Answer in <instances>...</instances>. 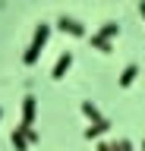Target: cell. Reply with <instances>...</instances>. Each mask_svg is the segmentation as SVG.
<instances>
[{
  "label": "cell",
  "instance_id": "cell-3",
  "mask_svg": "<svg viewBox=\"0 0 145 151\" xmlns=\"http://www.w3.org/2000/svg\"><path fill=\"white\" fill-rule=\"evenodd\" d=\"M57 28L63 32V35L85 38V25H82V22H76V19H69V16H60V19H57Z\"/></svg>",
  "mask_w": 145,
  "mask_h": 151
},
{
  "label": "cell",
  "instance_id": "cell-7",
  "mask_svg": "<svg viewBox=\"0 0 145 151\" xmlns=\"http://www.w3.org/2000/svg\"><path fill=\"white\" fill-rule=\"evenodd\" d=\"M136 76H139V66H126L123 73H120V79H117V85H120V88H129V85L136 82Z\"/></svg>",
  "mask_w": 145,
  "mask_h": 151
},
{
  "label": "cell",
  "instance_id": "cell-9",
  "mask_svg": "<svg viewBox=\"0 0 145 151\" xmlns=\"http://www.w3.org/2000/svg\"><path fill=\"white\" fill-rule=\"evenodd\" d=\"M82 113H85V116H88V120H92V123L104 120V116H101V110H98V107H95V104H92V101H82Z\"/></svg>",
  "mask_w": 145,
  "mask_h": 151
},
{
  "label": "cell",
  "instance_id": "cell-15",
  "mask_svg": "<svg viewBox=\"0 0 145 151\" xmlns=\"http://www.w3.org/2000/svg\"><path fill=\"white\" fill-rule=\"evenodd\" d=\"M142 151H145V142H142Z\"/></svg>",
  "mask_w": 145,
  "mask_h": 151
},
{
  "label": "cell",
  "instance_id": "cell-1",
  "mask_svg": "<svg viewBox=\"0 0 145 151\" xmlns=\"http://www.w3.org/2000/svg\"><path fill=\"white\" fill-rule=\"evenodd\" d=\"M48 38H50V25L41 22V25L35 28V35H32V44L25 47V54H22V63H25V66L38 63V57H41V50H44V44H48Z\"/></svg>",
  "mask_w": 145,
  "mask_h": 151
},
{
  "label": "cell",
  "instance_id": "cell-8",
  "mask_svg": "<svg viewBox=\"0 0 145 151\" xmlns=\"http://www.w3.org/2000/svg\"><path fill=\"white\" fill-rule=\"evenodd\" d=\"M16 129H19L22 135H25V139L32 142V145H35V142H38V129H35V123H19V126H16Z\"/></svg>",
  "mask_w": 145,
  "mask_h": 151
},
{
  "label": "cell",
  "instance_id": "cell-13",
  "mask_svg": "<svg viewBox=\"0 0 145 151\" xmlns=\"http://www.w3.org/2000/svg\"><path fill=\"white\" fill-rule=\"evenodd\" d=\"M139 13H142V19H145V0H139Z\"/></svg>",
  "mask_w": 145,
  "mask_h": 151
},
{
  "label": "cell",
  "instance_id": "cell-12",
  "mask_svg": "<svg viewBox=\"0 0 145 151\" xmlns=\"http://www.w3.org/2000/svg\"><path fill=\"white\" fill-rule=\"evenodd\" d=\"M98 151H114V145H107V142H98Z\"/></svg>",
  "mask_w": 145,
  "mask_h": 151
},
{
  "label": "cell",
  "instance_id": "cell-14",
  "mask_svg": "<svg viewBox=\"0 0 145 151\" xmlns=\"http://www.w3.org/2000/svg\"><path fill=\"white\" fill-rule=\"evenodd\" d=\"M0 116H3V107H0Z\"/></svg>",
  "mask_w": 145,
  "mask_h": 151
},
{
  "label": "cell",
  "instance_id": "cell-5",
  "mask_svg": "<svg viewBox=\"0 0 145 151\" xmlns=\"http://www.w3.org/2000/svg\"><path fill=\"white\" fill-rule=\"evenodd\" d=\"M35 113H38V98L25 94L22 98V123H35Z\"/></svg>",
  "mask_w": 145,
  "mask_h": 151
},
{
  "label": "cell",
  "instance_id": "cell-4",
  "mask_svg": "<svg viewBox=\"0 0 145 151\" xmlns=\"http://www.w3.org/2000/svg\"><path fill=\"white\" fill-rule=\"evenodd\" d=\"M69 66H73V50H63V54L57 57L54 69H50V79H63V76L69 73Z\"/></svg>",
  "mask_w": 145,
  "mask_h": 151
},
{
  "label": "cell",
  "instance_id": "cell-2",
  "mask_svg": "<svg viewBox=\"0 0 145 151\" xmlns=\"http://www.w3.org/2000/svg\"><path fill=\"white\" fill-rule=\"evenodd\" d=\"M117 35H120V22H104V25L92 35V47L101 50V54H110V41H114Z\"/></svg>",
  "mask_w": 145,
  "mask_h": 151
},
{
  "label": "cell",
  "instance_id": "cell-10",
  "mask_svg": "<svg viewBox=\"0 0 145 151\" xmlns=\"http://www.w3.org/2000/svg\"><path fill=\"white\" fill-rule=\"evenodd\" d=\"M29 145H32V142H29V139H25V135H22V132H19V129L13 132V148H16V151H29Z\"/></svg>",
  "mask_w": 145,
  "mask_h": 151
},
{
  "label": "cell",
  "instance_id": "cell-11",
  "mask_svg": "<svg viewBox=\"0 0 145 151\" xmlns=\"http://www.w3.org/2000/svg\"><path fill=\"white\" fill-rule=\"evenodd\" d=\"M114 151H133V142H117V145H114Z\"/></svg>",
  "mask_w": 145,
  "mask_h": 151
},
{
  "label": "cell",
  "instance_id": "cell-6",
  "mask_svg": "<svg viewBox=\"0 0 145 151\" xmlns=\"http://www.w3.org/2000/svg\"><path fill=\"white\" fill-rule=\"evenodd\" d=\"M107 129H110V120H107V116H104V120L92 123V126H88V129H85V139H98V135H104Z\"/></svg>",
  "mask_w": 145,
  "mask_h": 151
}]
</instances>
